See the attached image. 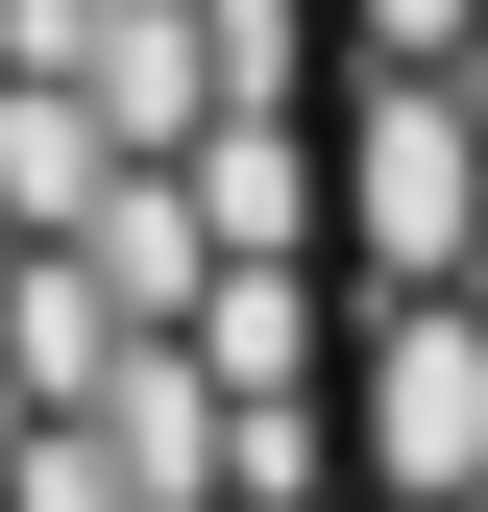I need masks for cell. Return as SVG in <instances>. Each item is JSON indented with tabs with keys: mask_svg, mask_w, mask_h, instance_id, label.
<instances>
[{
	"mask_svg": "<svg viewBox=\"0 0 488 512\" xmlns=\"http://www.w3.org/2000/svg\"><path fill=\"white\" fill-rule=\"evenodd\" d=\"M196 147L25 220V269H0V512H342V244H244Z\"/></svg>",
	"mask_w": 488,
	"mask_h": 512,
	"instance_id": "cell-1",
	"label": "cell"
},
{
	"mask_svg": "<svg viewBox=\"0 0 488 512\" xmlns=\"http://www.w3.org/2000/svg\"><path fill=\"white\" fill-rule=\"evenodd\" d=\"M464 293H488V220H464ZM342 512H488V439L464 464H342Z\"/></svg>",
	"mask_w": 488,
	"mask_h": 512,
	"instance_id": "cell-2",
	"label": "cell"
},
{
	"mask_svg": "<svg viewBox=\"0 0 488 512\" xmlns=\"http://www.w3.org/2000/svg\"><path fill=\"white\" fill-rule=\"evenodd\" d=\"M318 25H342V49H464L488 0H318Z\"/></svg>",
	"mask_w": 488,
	"mask_h": 512,
	"instance_id": "cell-3",
	"label": "cell"
}]
</instances>
